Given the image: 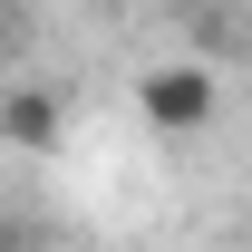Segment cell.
<instances>
[{"label": "cell", "instance_id": "6da1fadb", "mask_svg": "<svg viewBox=\"0 0 252 252\" xmlns=\"http://www.w3.org/2000/svg\"><path fill=\"white\" fill-rule=\"evenodd\" d=\"M136 107H146V126H156V136H194V126H214L223 78H214L204 59H165V68H146V78H136Z\"/></svg>", "mask_w": 252, "mask_h": 252}, {"label": "cell", "instance_id": "7a4b0ae2", "mask_svg": "<svg viewBox=\"0 0 252 252\" xmlns=\"http://www.w3.org/2000/svg\"><path fill=\"white\" fill-rule=\"evenodd\" d=\"M0 146L49 156V146H59V97L49 88H0Z\"/></svg>", "mask_w": 252, "mask_h": 252}, {"label": "cell", "instance_id": "3957f363", "mask_svg": "<svg viewBox=\"0 0 252 252\" xmlns=\"http://www.w3.org/2000/svg\"><path fill=\"white\" fill-rule=\"evenodd\" d=\"M10 49H20V20H10V10H0V68H10Z\"/></svg>", "mask_w": 252, "mask_h": 252}]
</instances>
